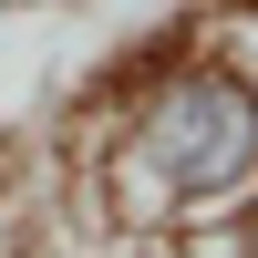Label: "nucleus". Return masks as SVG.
Wrapping results in <instances>:
<instances>
[{
    "label": "nucleus",
    "instance_id": "f257e3e1",
    "mask_svg": "<svg viewBox=\"0 0 258 258\" xmlns=\"http://www.w3.org/2000/svg\"><path fill=\"white\" fill-rule=\"evenodd\" d=\"M103 197H114L124 238H165V227L258 207V93L217 41H165V52L124 62Z\"/></svg>",
    "mask_w": 258,
    "mask_h": 258
},
{
    "label": "nucleus",
    "instance_id": "f03ea898",
    "mask_svg": "<svg viewBox=\"0 0 258 258\" xmlns=\"http://www.w3.org/2000/svg\"><path fill=\"white\" fill-rule=\"evenodd\" d=\"M207 41H217V52L238 62V83L258 93V0H238V11H227V21H207Z\"/></svg>",
    "mask_w": 258,
    "mask_h": 258
},
{
    "label": "nucleus",
    "instance_id": "7ed1b4c3",
    "mask_svg": "<svg viewBox=\"0 0 258 258\" xmlns=\"http://www.w3.org/2000/svg\"><path fill=\"white\" fill-rule=\"evenodd\" d=\"M114 258H176L165 238H114Z\"/></svg>",
    "mask_w": 258,
    "mask_h": 258
},
{
    "label": "nucleus",
    "instance_id": "20e7f679",
    "mask_svg": "<svg viewBox=\"0 0 258 258\" xmlns=\"http://www.w3.org/2000/svg\"><path fill=\"white\" fill-rule=\"evenodd\" d=\"M0 11H21V0H0Z\"/></svg>",
    "mask_w": 258,
    "mask_h": 258
},
{
    "label": "nucleus",
    "instance_id": "39448f33",
    "mask_svg": "<svg viewBox=\"0 0 258 258\" xmlns=\"http://www.w3.org/2000/svg\"><path fill=\"white\" fill-rule=\"evenodd\" d=\"M41 258H62V248H41Z\"/></svg>",
    "mask_w": 258,
    "mask_h": 258
}]
</instances>
